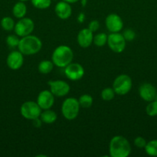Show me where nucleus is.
<instances>
[{
	"label": "nucleus",
	"mask_w": 157,
	"mask_h": 157,
	"mask_svg": "<svg viewBox=\"0 0 157 157\" xmlns=\"http://www.w3.org/2000/svg\"><path fill=\"white\" fill-rule=\"evenodd\" d=\"M146 143L147 142H146L145 138H143V136H137L134 140V144L138 148H145V147L146 145Z\"/></svg>",
	"instance_id": "nucleus-29"
},
{
	"label": "nucleus",
	"mask_w": 157,
	"mask_h": 157,
	"mask_svg": "<svg viewBox=\"0 0 157 157\" xmlns=\"http://www.w3.org/2000/svg\"><path fill=\"white\" fill-rule=\"evenodd\" d=\"M55 12L57 16L61 19H68L72 15V9L70 6V3L62 1L57 2L55 6Z\"/></svg>",
	"instance_id": "nucleus-16"
},
{
	"label": "nucleus",
	"mask_w": 157,
	"mask_h": 157,
	"mask_svg": "<svg viewBox=\"0 0 157 157\" xmlns=\"http://www.w3.org/2000/svg\"><path fill=\"white\" fill-rule=\"evenodd\" d=\"M19 38H18V35H9L6 38V44L10 48H15L18 47V43H19Z\"/></svg>",
	"instance_id": "nucleus-27"
},
{
	"label": "nucleus",
	"mask_w": 157,
	"mask_h": 157,
	"mask_svg": "<svg viewBox=\"0 0 157 157\" xmlns=\"http://www.w3.org/2000/svg\"><path fill=\"white\" fill-rule=\"evenodd\" d=\"M18 1H22V2H26V1H28V0H18Z\"/></svg>",
	"instance_id": "nucleus-35"
},
{
	"label": "nucleus",
	"mask_w": 157,
	"mask_h": 157,
	"mask_svg": "<svg viewBox=\"0 0 157 157\" xmlns=\"http://www.w3.org/2000/svg\"><path fill=\"white\" fill-rule=\"evenodd\" d=\"M109 156L111 157H127L131 153V145L123 136H115L109 142Z\"/></svg>",
	"instance_id": "nucleus-1"
},
{
	"label": "nucleus",
	"mask_w": 157,
	"mask_h": 157,
	"mask_svg": "<svg viewBox=\"0 0 157 157\" xmlns=\"http://www.w3.org/2000/svg\"><path fill=\"white\" fill-rule=\"evenodd\" d=\"M20 113L24 118L27 120H33L39 118L42 113V109L37 102L28 101L23 103L20 107Z\"/></svg>",
	"instance_id": "nucleus-6"
},
{
	"label": "nucleus",
	"mask_w": 157,
	"mask_h": 157,
	"mask_svg": "<svg viewBox=\"0 0 157 157\" xmlns=\"http://www.w3.org/2000/svg\"><path fill=\"white\" fill-rule=\"evenodd\" d=\"M86 2H87V0H81V4L83 7H84V6H86Z\"/></svg>",
	"instance_id": "nucleus-33"
},
{
	"label": "nucleus",
	"mask_w": 157,
	"mask_h": 157,
	"mask_svg": "<svg viewBox=\"0 0 157 157\" xmlns=\"http://www.w3.org/2000/svg\"><path fill=\"white\" fill-rule=\"evenodd\" d=\"M42 47V41L35 35H26L19 40L18 48L23 55H33L40 52Z\"/></svg>",
	"instance_id": "nucleus-2"
},
{
	"label": "nucleus",
	"mask_w": 157,
	"mask_h": 157,
	"mask_svg": "<svg viewBox=\"0 0 157 157\" xmlns=\"http://www.w3.org/2000/svg\"><path fill=\"white\" fill-rule=\"evenodd\" d=\"M106 26L111 32H119L123 28V21L121 17L115 13L109 14L106 18Z\"/></svg>",
	"instance_id": "nucleus-11"
},
{
	"label": "nucleus",
	"mask_w": 157,
	"mask_h": 157,
	"mask_svg": "<svg viewBox=\"0 0 157 157\" xmlns=\"http://www.w3.org/2000/svg\"><path fill=\"white\" fill-rule=\"evenodd\" d=\"M39 156H45V157H46L47 156H46V155H38V156H37V157H39Z\"/></svg>",
	"instance_id": "nucleus-34"
},
{
	"label": "nucleus",
	"mask_w": 157,
	"mask_h": 157,
	"mask_svg": "<svg viewBox=\"0 0 157 157\" xmlns=\"http://www.w3.org/2000/svg\"><path fill=\"white\" fill-rule=\"evenodd\" d=\"M107 44L112 52L115 53H122L126 48V41L123 34L113 32L108 35Z\"/></svg>",
	"instance_id": "nucleus-7"
},
{
	"label": "nucleus",
	"mask_w": 157,
	"mask_h": 157,
	"mask_svg": "<svg viewBox=\"0 0 157 157\" xmlns=\"http://www.w3.org/2000/svg\"><path fill=\"white\" fill-rule=\"evenodd\" d=\"M123 37L126 39V41H132L135 38V33L133 30L130 29H127L123 32Z\"/></svg>",
	"instance_id": "nucleus-28"
},
{
	"label": "nucleus",
	"mask_w": 157,
	"mask_h": 157,
	"mask_svg": "<svg viewBox=\"0 0 157 157\" xmlns=\"http://www.w3.org/2000/svg\"><path fill=\"white\" fill-rule=\"evenodd\" d=\"M24 63L23 55L19 51H13L8 55L6 58V64L11 70H18Z\"/></svg>",
	"instance_id": "nucleus-14"
},
{
	"label": "nucleus",
	"mask_w": 157,
	"mask_h": 157,
	"mask_svg": "<svg viewBox=\"0 0 157 157\" xmlns=\"http://www.w3.org/2000/svg\"><path fill=\"white\" fill-rule=\"evenodd\" d=\"M50 91L53 94L54 96L65 97L70 91V86L66 81L62 80H55V81H49L48 82Z\"/></svg>",
	"instance_id": "nucleus-9"
},
{
	"label": "nucleus",
	"mask_w": 157,
	"mask_h": 157,
	"mask_svg": "<svg viewBox=\"0 0 157 157\" xmlns=\"http://www.w3.org/2000/svg\"><path fill=\"white\" fill-rule=\"evenodd\" d=\"M132 87V81L127 75H120L115 78L112 84V88L115 94L126 95L131 90Z\"/></svg>",
	"instance_id": "nucleus-5"
},
{
	"label": "nucleus",
	"mask_w": 157,
	"mask_h": 157,
	"mask_svg": "<svg viewBox=\"0 0 157 157\" xmlns=\"http://www.w3.org/2000/svg\"><path fill=\"white\" fill-rule=\"evenodd\" d=\"M84 20H85V15L83 13H80L78 17V21H79L80 23H82Z\"/></svg>",
	"instance_id": "nucleus-31"
},
{
	"label": "nucleus",
	"mask_w": 157,
	"mask_h": 157,
	"mask_svg": "<svg viewBox=\"0 0 157 157\" xmlns=\"http://www.w3.org/2000/svg\"><path fill=\"white\" fill-rule=\"evenodd\" d=\"M108 35L106 33H99L93 37V43L97 47H103L107 43Z\"/></svg>",
	"instance_id": "nucleus-23"
},
{
	"label": "nucleus",
	"mask_w": 157,
	"mask_h": 157,
	"mask_svg": "<svg viewBox=\"0 0 157 157\" xmlns=\"http://www.w3.org/2000/svg\"><path fill=\"white\" fill-rule=\"evenodd\" d=\"M79 109L78 100L75 98H68L62 104V114L68 121H72L78 117Z\"/></svg>",
	"instance_id": "nucleus-4"
},
{
	"label": "nucleus",
	"mask_w": 157,
	"mask_h": 157,
	"mask_svg": "<svg viewBox=\"0 0 157 157\" xmlns=\"http://www.w3.org/2000/svg\"><path fill=\"white\" fill-rule=\"evenodd\" d=\"M156 94V88L150 83H144L139 88V94L140 98L146 102L154 101Z\"/></svg>",
	"instance_id": "nucleus-13"
},
{
	"label": "nucleus",
	"mask_w": 157,
	"mask_h": 157,
	"mask_svg": "<svg viewBox=\"0 0 157 157\" xmlns=\"http://www.w3.org/2000/svg\"><path fill=\"white\" fill-rule=\"evenodd\" d=\"M115 92L112 87H106L101 92V98L103 101H110L115 98Z\"/></svg>",
	"instance_id": "nucleus-24"
},
{
	"label": "nucleus",
	"mask_w": 157,
	"mask_h": 157,
	"mask_svg": "<svg viewBox=\"0 0 157 157\" xmlns=\"http://www.w3.org/2000/svg\"><path fill=\"white\" fill-rule=\"evenodd\" d=\"M63 1L66 2L70 3V4H72V3L77 2H78V1H79V0H63Z\"/></svg>",
	"instance_id": "nucleus-32"
},
{
	"label": "nucleus",
	"mask_w": 157,
	"mask_h": 157,
	"mask_svg": "<svg viewBox=\"0 0 157 157\" xmlns=\"http://www.w3.org/2000/svg\"><path fill=\"white\" fill-rule=\"evenodd\" d=\"M1 24L2 28L4 29L5 31H7V32H11V31L14 30V28H15V21L12 19L11 17L6 16L3 17L1 20Z\"/></svg>",
	"instance_id": "nucleus-22"
},
{
	"label": "nucleus",
	"mask_w": 157,
	"mask_h": 157,
	"mask_svg": "<svg viewBox=\"0 0 157 157\" xmlns=\"http://www.w3.org/2000/svg\"><path fill=\"white\" fill-rule=\"evenodd\" d=\"M73 52L67 45H59L53 51L52 55V61L54 65L58 67H66L72 62Z\"/></svg>",
	"instance_id": "nucleus-3"
},
{
	"label": "nucleus",
	"mask_w": 157,
	"mask_h": 157,
	"mask_svg": "<svg viewBox=\"0 0 157 157\" xmlns=\"http://www.w3.org/2000/svg\"><path fill=\"white\" fill-rule=\"evenodd\" d=\"M50 90H44L40 92L37 98V104L42 110H48L50 109L55 103V98Z\"/></svg>",
	"instance_id": "nucleus-12"
},
{
	"label": "nucleus",
	"mask_w": 157,
	"mask_h": 157,
	"mask_svg": "<svg viewBox=\"0 0 157 157\" xmlns=\"http://www.w3.org/2000/svg\"><path fill=\"white\" fill-rule=\"evenodd\" d=\"M35 28L34 21L31 18L24 17L20 18L16 24L15 25L14 31L15 35L19 37H25L26 35H31Z\"/></svg>",
	"instance_id": "nucleus-8"
},
{
	"label": "nucleus",
	"mask_w": 157,
	"mask_h": 157,
	"mask_svg": "<svg viewBox=\"0 0 157 157\" xmlns=\"http://www.w3.org/2000/svg\"><path fill=\"white\" fill-rule=\"evenodd\" d=\"M146 114L149 117L157 116V101L155 100L150 101L146 107Z\"/></svg>",
	"instance_id": "nucleus-25"
},
{
	"label": "nucleus",
	"mask_w": 157,
	"mask_h": 157,
	"mask_svg": "<svg viewBox=\"0 0 157 157\" xmlns=\"http://www.w3.org/2000/svg\"><path fill=\"white\" fill-rule=\"evenodd\" d=\"M93 32L88 28L79 31L77 35V42L80 47L87 48L93 42Z\"/></svg>",
	"instance_id": "nucleus-15"
},
{
	"label": "nucleus",
	"mask_w": 157,
	"mask_h": 157,
	"mask_svg": "<svg viewBox=\"0 0 157 157\" xmlns=\"http://www.w3.org/2000/svg\"><path fill=\"white\" fill-rule=\"evenodd\" d=\"M27 12V7L24 2L19 1L14 5L12 8V14L17 18H22L26 16Z\"/></svg>",
	"instance_id": "nucleus-17"
},
{
	"label": "nucleus",
	"mask_w": 157,
	"mask_h": 157,
	"mask_svg": "<svg viewBox=\"0 0 157 157\" xmlns=\"http://www.w3.org/2000/svg\"><path fill=\"white\" fill-rule=\"evenodd\" d=\"M99 21H97V20H92V21H91L89 23V25H88V29L90 31H92V32H97L99 29Z\"/></svg>",
	"instance_id": "nucleus-30"
},
{
	"label": "nucleus",
	"mask_w": 157,
	"mask_h": 157,
	"mask_svg": "<svg viewBox=\"0 0 157 157\" xmlns=\"http://www.w3.org/2000/svg\"><path fill=\"white\" fill-rule=\"evenodd\" d=\"M31 2L36 9H46L51 6L52 0H31Z\"/></svg>",
	"instance_id": "nucleus-26"
},
{
	"label": "nucleus",
	"mask_w": 157,
	"mask_h": 157,
	"mask_svg": "<svg viewBox=\"0 0 157 157\" xmlns=\"http://www.w3.org/2000/svg\"><path fill=\"white\" fill-rule=\"evenodd\" d=\"M78 103L80 107L83 108H89L93 104V98L90 94H85L80 96L78 98Z\"/></svg>",
	"instance_id": "nucleus-21"
},
{
	"label": "nucleus",
	"mask_w": 157,
	"mask_h": 157,
	"mask_svg": "<svg viewBox=\"0 0 157 157\" xmlns=\"http://www.w3.org/2000/svg\"><path fill=\"white\" fill-rule=\"evenodd\" d=\"M155 101H157V94H156V96H155Z\"/></svg>",
	"instance_id": "nucleus-36"
},
{
	"label": "nucleus",
	"mask_w": 157,
	"mask_h": 157,
	"mask_svg": "<svg viewBox=\"0 0 157 157\" xmlns=\"http://www.w3.org/2000/svg\"><path fill=\"white\" fill-rule=\"evenodd\" d=\"M146 154L150 156H157V140H152L146 143L145 147Z\"/></svg>",
	"instance_id": "nucleus-20"
},
{
	"label": "nucleus",
	"mask_w": 157,
	"mask_h": 157,
	"mask_svg": "<svg viewBox=\"0 0 157 157\" xmlns=\"http://www.w3.org/2000/svg\"><path fill=\"white\" fill-rule=\"evenodd\" d=\"M53 67L54 64L52 61L43 60L38 64V70L39 73L43 74V75H47V74H49L53 70Z\"/></svg>",
	"instance_id": "nucleus-19"
},
{
	"label": "nucleus",
	"mask_w": 157,
	"mask_h": 157,
	"mask_svg": "<svg viewBox=\"0 0 157 157\" xmlns=\"http://www.w3.org/2000/svg\"><path fill=\"white\" fill-rule=\"evenodd\" d=\"M42 122L46 124H53L57 120V114L55 111L48 109V110H44V111L42 112L39 117Z\"/></svg>",
	"instance_id": "nucleus-18"
},
{
	"label": "nucleus",
	"mask_w": 157,
	"mask_h": 157,
	"mask_svg": "<svg viewBox=\"0 0 157 157\" xmlns=\"http://www.w3.org/2000/svg\"><path fill=\"white\" fill-rule=\"evenodd\" d=\"M65 75L71 81H78L84 76V67L78 63L71 62L65 67Z\"/></svg>",
	"instance_id": "nucleus-10"
}]
</instances>
